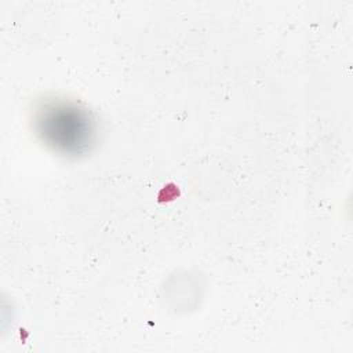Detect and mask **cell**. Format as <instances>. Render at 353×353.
Returning <instances> with one entry per match:
<instances>
[{
  "mask_svg": "<svg viewBox=\"0 0 353 353\" xmlns=\"http://www.w3.org/2000/svg\"><path fill=\"white\" fill-rule=\"evenodd\" d=\"M34 127L43 142L62 154H83L95 139V124L90 113L65 101L43 103L36 112Z\"/></svg>",
  "mask_w": 353,
  "mask_h": 353,
  "instance_id": "cell-1",
  "label": "cell"
}]
</instances>
